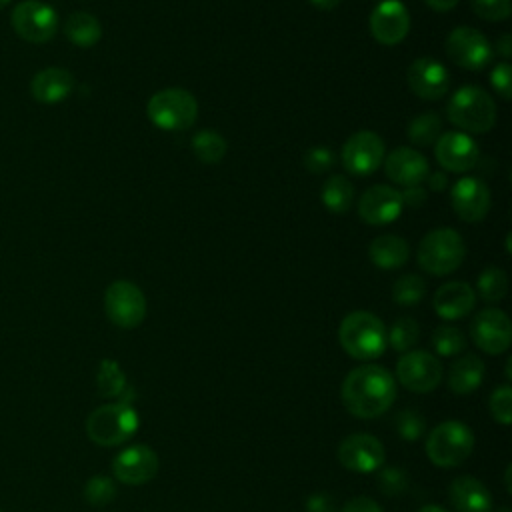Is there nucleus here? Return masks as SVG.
I'll return each mask as SVG.
<instances>
[{"instance_id": "1", "label": "nucleus", "mask_w": 512, "mask_h": 512, "mask_svg": "<svg viewBox=\"0 0 512 512\" xmlns=\"http://www.w3.org/2000/svg\"><path fill=\"white\" fill-rule=\"evenodd\" d=\"M394 400L396 380L378 364H362L350 370L342 382V402L356 418H378Z\"/></svg>"}, {"instance_id": "2", "label": "nucleus", "mask_w": 512, "mask_h": 512, "mask_svg": "<svg viewBox=\"0 0 512 512\" xmlns=\"http://www.w3.org/2000/svg\"><path fill=\"white\" fill-rule=\"evenodd\" d=\"M338 340L344 352L356 360H374L388 346L384 322L366 310H356L344 316L338 328Z\"/></svg>"}, {"instance_id": "3", "label": "nucleus", "mask_w": 512, "mask_h": 512, "mask_svg": "<svg viewBox=\"0 0 512 512\" xmlns=\"http://www.w3.org/2000/svg\"><path fill=\"white\" fill-rule=\"evenodd\" d=\"M448 120L466 134H482L492 130L496 124V104L494 98L480 86L468 84L458 88L446 106Z\"/></svg>"}, {"instance_id": "4", "label": "nucleus", "mask_w": 512, "mask_h": 512, "mask_svg": "<svg viewBox=\"0 0 512 512\" xmlns=\"http://www.w3.org/2000/svg\"><path fill=\"white\" fill-rule=\"evenodd\" d=\"M418 264L432 276H446L460 268L466 258V244L454 228H436L424 234L416 250Z\"/></svg>"}, {"instance_id": "5", "label": "nucleus", "mask_w": 512, "mask_h": 512, "mask_svg": "<svg viewBox=\"0 0 512 512\" xmlns=\"http://www.w3.org/2000/svg\"><path fill=\"white\" fill-rule=\"evenodd\" d=\"M148 120L168 132L188 130L198 118V102L184 88H164L150 96L146 104Z\"/></svg>"}, {"instance_id": "6", "label": "nucleus", "mask_w": 512, "mask_h": 512, "mask_svg": "<svg viewBox=\"0 0 512 512\" xmlns=\"http://www.w3.org/2000/svg\"><path fill=\"white\" fill-rule=\"evenodd\" d=\"M138 428V416L132 404L112 402L96 408L86 418V434L98 446H118L132 438Z\"/></svg>"}, {"instance_id": "7", "label": "nucleus", "mask_w": 512, "mask_h": 512, "mask_svg": "<svg viewBox=\"0 0 512 512\" xmlns=\"http://www.w3.org/2000/svg\"><path fill=\"white\" fill-rule=\"evenodd\" d=\"M474 448L472 430L458 420L440 422L426 438V456L440 468L460 466Z\"/></svg>"}, {"instance_id": "8", "label": "nucleus", "mask_w": 512, "mask_h": 512, "mask_svg": "<svg viewBox=\"0 0 512 512\" xmlns=\"http://www.w3.org/2000/svg\"><path fill=\"white\" fill-rule=\"evenodd\" d=\"M104 310L114 326L130 330L146 318V296L130 280H114L104 292Z\"/></svg>"}, {"instance_id": "9", "label": "nucleus", "mask_w": 512, "mask_h": 512, "mask_svg": "<svg viewBox=\"0 0 512 512\" xmlns=\"http://www.w3.org/2000/svg\"><path fill=\"white\" fill-rule=\"evenodd\" d=\"M14 32L32 44H44L54 38L58 30L56 10L40 0H24L14 6L10 14Z\"/></svg>"}, {"instance_id": "10", "label": "nucleus", "mask_w": 512, "mask_h": 512, "mask_svg": "<svg viewBox=\"0 0 512 512\" xmlns=\"http://www.w3.org/2000/svg\"><path fill=\"white\" fill-rule=\"evenodd\" d=\"M446 54L456 66L476 72L492 62L494 48L480 30L458 26L446 36Z\"/></svg>"}, {"instance_id": "11", "label": "nucleus", "mask_w": 512, "mask_h": 512, "mask_svg": "<svg viewBox=\"0 0 512 512\" xmlns=\"http://www.w3.org/2000/svg\"><path fill=\"white\" fill-rule=\"evenodd\" d=\"M384 140L372 130L354 132L340 150L342 166L354 176L374 174L384 162Z\"/></svg>"}, {"instance_id": "12", "label": "nucleus", "mask_w": 512, "mask_h": 512, "mask_svg": "<svg viewBox=\"0 0 512 512\" xmlns=\"http://www.w3.org/2000/svg\"><path fill=\"white\" fill-rule=\"evenodd\" d=\"M396 378L406 390L426 394L440 384L442 364L426 350L404 352L396 362Z\"/></svg>"}, {"instance_id": "13", "label": "nucleus", "mask_w": 512, "mask_h": 512, "mask_svg": "<svg viewBox=\"0 0 512 512\" xmlns=\"http://www.w3.org/2000/svg\"><path fill=\"white\" fill-rule=\"evenodd\" d=\"M470 336L482 352L492 356L502 354L512 342L510 318L500 308H484L474 316L470 324Z\"/></svg>"}, {"instance_id": "14", "label": "nucleus", "mask_w": 512, "mask_h": 512, "mask_svg": "<svg viewBox=\"0 0 512 512\" xmlns=\"http://www.w3.org/2000/svg\"><path fill=\"white\" fill-rule=\"evenodd\" d=\"M338 462L352 472L358 474H368L374 470H380L384 460H386V452L382 442L372 436V434H350L346 436L338 450H336Z\"/></svg>"}, {"instance_id": "15", "label": "nucleus", "mask_w": 512, "mask_h": 512, "mask_svg": "<svg viewBox=\"0 0 512 512\" xmlns=\"http://www.w3.org/2000/svg\"><path fill=\"white\" fill-rule=\"evenodd\" d=\"M434 156L446 172H468L480 160V146L466 132H444L434 142Z\"/></svg>"}, {"instance_id": "16", "label": "nucleus", "mask_w": 512, "mask_h": 512, "mask_svg": "<svg viewBox=\"0 0 512 512\" xmlns=\"http://www.w3.org/2000/svg\"><path fill=\"white\" fill-rule=\"evenodd\" d=\"M370 34L378 44L396 46L410 30V14L400 0H382L370 12Z\"/></svg>"}, {"instance_id": "17", "label": "nucleus", "mask_w": 512, "mask_h": 512, "mask_svg": "<svg viewBox=\"0 0 512 512\" xmlns=\"http://www.w3.org/2000/svg\"><path fill=\"white\" fill-rule=\"evenodd\" d=\"M406 80L412 94L422 100H440L450 90V74L446 66L430 56L412 60L406 70Z\"/></svg>"}, {"instance_id": "18", "label": "nucleus", "mask_w": 512, "mask_h": 512, "mask_svg": "<svg viewBox=\"0 0 512 512\" xmlns=\"http://www.w3.org/2000/svg\"><path fill=\"white\" fill-rule=\"evenodd\" d=\"M450 206L464 222H480L490 210V188L484 180L464 176L450 188Z\"/></svg>"}, {"instance_id": "19", "label": "nucleus", "mask_w": 512, "mask_h": 512, "mask_svg": "<svg viewBox=\"0 0 512 512\" xmlns=\"http://www.w3.org/2000/svg\"><path fill=\"white\" fill-rule=\"evenodd\" d=\"M400 190L388 184H374L358 200V216L370 226H384L402 214Z\"/></svg>"}, {"instance_id": "20", "label": "nucleus", "mask_w": 512, "mask_h": 512, "mask_svg": "<svg viewBox=\"0 0 512 512\" xmlns=\"http://www.w3.org/2000/svg\"><path fill=\"white\" fill-rule=\"evenodd\" d=\"M112 472H114V478L122 484H130V486L146 484L158 472V456L146 444L124 448L112 460Z\"/></svg>"}, {"instance_id": "21", "label": "nucleus", "mask_w": 512, "mask_h": 512, "mask_svg": "<svg viewBox=\"0 0 512 512\" xmlns=\"http://www.w3.org/2000/svg\"><path fill=\"white\" fill-rule=\"evenodd\" d=\"M384 172L390 182L408 188L426 180L430 166L428 160L410 146H398L384 156Z\"/></svg>"}, {"instance_id": "22", "label": "nucleus", "mask_w": 512, "mask_h": 512, "mask_svg": "<svg viewBox=\"0 0 512 512\" xmlns=\"http://www.w3.org/2000/svg\"><path fill=\"white\" fill-rule=\"evenodd\" d=\"M476 292L470 284L454 280L442 284L432 298L434 312L444 320H460L474 310Z\"/></svg>"}, {"instance_id": "23", "label": "nucleus", "mask_w": 512, "mask_h": 512, "mask_svg": "<svg viewBox=\"0 0 512 512\" xmlns=\"http://www.w3.org/2000/svg\"><path fill=\"white\" fill-rule=\"evenodd\" d=\"M74 90V76L66 68L48 66L34 74L30 94L40 104H58Z\"/></svg>"}, {"instance_id": "24", "label": "nucleus", "mask_w": 512, "mask_h": 512, "mask_svg": "<svg viewBox=\"0 0 512 512\" xmlns=\"http://www.w3.org/2000/svg\"><path fill=\"white\" fill-rule=\"evenodd\" d=\"M448 498L456 512H490L492 494L474 476H458L448 488Z\"/></svg>"}, {"instance_id": "25", "label": "nucleus", "mask_w": 512, "mask_h": 512, "mask_svg": "<svg viewBox=\"0 0 512 512\" xmlns=\"http://www.w3.org/2000/svg\"><path fill=\"white\" fill-rule=\"evenodd\" d=\"M368 256L376 268L396 270L408 262L410 246L396 234H380L370 242Z\"/></svg>"}, {"instance_id": "26", "label": "nucleus", "mask_w": 512, "mask_h": 512, "mask_svg": "<svg viewBox=\"0 0 512 512\" xmlns=\"http://www.w3.org/2000/svg\"><path fill=\"white\" fill-rule=\"evenodd\" d=\"M484 380V362L476 354L460 356L448 370V388L454 394H470Z\"/></svg>"}, {"instance_id": "27", "label": "nucleus", "mask_w": 512, "mask_h": 512, "mask_svg": "<svg viewBox=\"0 0 512 512\" xmlns=\"http://www.w3.org/2000/svg\"><path fill=\"white\" fill-rule=\"evenodd\" d=\"M66 38L80 48H90L100 42L102 26L100 20L88 12H72L64 22Z\"/></svg>"}, {"instance_id": "28", "label": "nucleus", "mask_w": 512, "mask_h": 512, "mask_svg": "<svg viewBox=\"0 0 512 512\" xmlns=\"http://www.w3.org/2000/svg\"><path fill=\"white\" fill-rule=\"evenodd\" d=\"M354 194H356V190H354L352 182H350L346 176H342V174H332V176L324 182V186H322V190H320V200H322V204H324L330 212H334V214H344V212L350 210V206H352V202H354Z\"/></svg>"}, {"instance_id": "29", "label": "nucleus", "mask_w": 512, "mask_h": 512, "mask_svg": "<svg viewBox=\"0 0 512 512\" xmlns=\"http://www.w3.org/2000/svg\"><path fill=\"white\" fill-rule=\"evenodd\" d=\"M192 152L202 164H218L228 150L224 136L216 130H200L192 136Z\"/></svg>"}, {"instance_id": "30", "label": "nucleus", "mask_w": 512, "mask_h": 512, "mask_svg": "<svg viewBox=\"0 0 512 512\" xmlns=\"http://www.w3.org/2000/svg\"><path fill=\"white\" fill-rule=\"evenodd\" d=\"M126 376L116 360L104 358L96 372V388L102 398H120L126 390Z\"/></svg>"}, {"instance_id": "31", "label": "nucleus", "mask_w": 512, "mask_h": 512, "mask_svg": "<svg viewBox=\"0 0 512 512\" xmlns=\"http://www.w3.org/2000/svg\"><path fill=\"white\" fill-rule=\"evenodd\" d=\"M442 134V120L436 112H422L408 124V140L416 146H432Z\"/></svg>"}, {"instance_id": "32", "label": "nucleus", "mask_w": 512, "mask_h": 512, "mask_svg": "<svg viewBox=\"0 0 512 512\" xmlns=\"http://www.w3.org/2000/svg\"><path fill=\"white\" fill-rule=\"evenodd\" d=\"M476 290L484 302H500L508 294V276L502 268L488 266L476 280Z\"/></svg>"}, {"instance_id": "33", "label": "nucleus", "mask_w": 512, "mask_h": 512, "mask_svg": "<svg viewBox=\"0 0 512 512\" xmlns=\"http://www.w3.org/2000/svg\"><path fill=\"white\" fill-rule=\"evenodd\" d=\"M420 336V326L414 318L402 316L394 320L390 330H386V340L396 352H408Z\"/></svg>"}, {"instance_id": "34", "label": "nucleus", "mask_w": 512, "mask_h": 512, "mask_svg": "<svg viewBox=\"0 0 512 512\" xmlns=\"http://www.w3.org/2000/svg\"><path fill=\"white\" fill-rule=\"evenodd\" d=\"M432 348L440 354V356H456L460 352L466 350V336L460 328L450 326V324H442L432 332Z\"/></svg>"}, {"instance_id": "35", "label": "nucleus", "mask_w": 512, "mask_h": 512, "mask_svg": "<svg viewBox=\"0 0 512 512\" xmlns=\"http://www.w3.org/2000/svg\"><path fill=\"white\" fill-rule=\"evenodd\" d=\"M426 294V282L418 274H404L392 286V298L400 306H414Z\"/></svg>"}, {"instance_id": "36", "label": "nucleus", "mask_w": 512, "mask_h": 512, "mask_svg": "<svg viewBox=\"0 0 512 512\" xmlns=\"http://www.w3.org/2000/svg\"><path fill=\"white\" fill-rule=\"evenodd\" d=\"M84 498L92 506H106L116 498V484L108 476H92L84 486Z\"/></svg>"}, {"instance_id": "37", "label": "nucleus", "mask_w": 512, "mask_h": 512, "mask_svg": "<svg viewBox=\"0 0 512 512\" xmlns=\"http://www.w3.org/2000/svg\"><path fill=\"white\" fill-rule=\"evenodd\" d=\"M394 426H396L398 436L408 440V442L418 440L426 432L424 416L418 410H412V408H406V410L398 412V416L394 420Z\"/></svg>"}, {"instance_id": "38", "label": "nucleus", "mask_w": 512, "mask_h": 512, "mask_svg": "<svg viewBox=\"0 0 512 512\" xmlns=\"http://www.w3.org/2000/svg\"><path fill=\"white\" fill-rule=\"evenodd\" d=\"M408 474L402 468L396 466H384L378 474V488L386 496H400L408 490Z\"/></svg>"}, {"instance_id": "39", "label": "nucleus", "mask_w": 512, "mask_h": 512, "mask_svg": "<svg viewBox=\"0 0 512 512\" xmlns=\"http://www.w3.org/2000/svg\"><path fill=\"white\" fill-rule=\"evenodd\" d=\"M472 12L486 22H502L512 14L510 0H470Z\"/></svg>"}, {"instance_id": "40", "label": "nucleus", "mask_w": 512, "mask_h": 512, "mask_svg": "<svg viewBox=\"0 0 512 512\" xmlns=\"http://www.w3.org/2000/svg\"><path fill=\"white\" fill-rule=\"evenodd\" d=\"M490 414L496 422L508 426L512 422V388L502 384L490 394Z\"/></svg>"}, {"instance_id": "41", "label": "nucleus", "mask_w": 512, "mask_h": 512, "mask_svg": "<svg viewBox=\"0 0 512 512\" xmlns=\"http://www.w3.org/2000/svg\"><path fill=\"white\" fill-rule=\"evenodd\" d=\"M302 162L308 172L312 174H324L334 164V152L328 146H312L304 152Z\"/></svg>"}, {"instance_id": "42", "label": "nucleus", "mask_w": 512, "mask_h": 512, "mask_svg": "<svg viewBox=\"0 0 512 512\" xmlns=\"http://www.w3.org/2000/svg\"><path fill=\"white\" fill-rule=\"evenodd\" d=\"M490 84L502 100L512 98V66L508 62H498L490 72Z\"/></svg>"}, {"instance_id": "43", "label": "nucleus", "mask_w": 512, "mask_h": 512, "mask_svg": "<svg viewBox=\"0 0 512 512\" xmlns=\"http://www.w3.org/2000/svg\"><path fill=\"white\" fill-rule=\"evenodd\" d=\"M308 512H336V502L328 492H314L306 500Z\"/></svg>"}, {"instance_id": "44", "label": "nucleus", "mask_w": 512, "mask_h": 512, "mask_svg": "<svg viewBox=\"0 0 512 512\" xmlns=\"http://www.w3.org/2000/svg\"><path fill=\"white\" fill-rule=\"evenodd\" d=\"M340 512H382L380 504L368 496H356V498H350Z\"/></svg>"}, {"instance_id": "45", "label": "nucleus", "mask_w": 512, "mask_h": 512, "mask_svg": "<svg viewBox=\"0 0 512 512\" xmlns=\"http://www.w3.org/2000/svg\"><path fill=\"white\" fill-rule=\"evenodd\" d=\"M400 196H402V206H408V208H420L426 202V190L420 184L404 188Z\"/></svg>"}, {"instance_id": "46", "label": "nucleus", "mask_w": 512, "mask_h": 512, "mask_svg": "<svg viewBox=\"0 0 512 512\" xmlns=\"http://www.w3.org/2000/svg\"><path fill=\"white\" fill-rule=\"evenodd\" d=\"M426 182H428V186H430L432 190H436V192H440V190H444V188L448 186V178H446L444 170L428 172V176H426Z\"/></svg>"}, {"instance_id": "47", "label": "nucleus", "mask_w": 512, "mask_h": 512, "mask_svg": "<svg viewBox=\"0 0 512 512\" xmlns=\"http://www.w3.org/2000/svg\"><path fill=\"white\" fill-rule=\"evenodd\" d=\"M496 52H498L504 60H508V58L512 56V36H510V34H502V36H500V40L496 42Z\"/></svg>"}, {"instance_id": "48", "label": "nucleus", "mask_w": 512, "mask_h": 512, "mask_svg": "<svg viewBox=\"0 0 512 512\" xmlns=\"http://www.w3.org/2000/svg\"><path fill=\"white\" fill-rule=\"evenodd\" d=\"M428 4V8L436 10V12H450L456 8V4L460 0H424Z\"/></svg>"}, {"instance_id": "49", "label": "nucleus", "mask_w": 512, "mask_h": 512, "mask_svg": "<svg viewBox=\"0 0 512 512\" xmlns=\"http://www.w3.org/2000/svg\"><path fill=\"white\" fill-rule=\"evenodd\" d=\"M342 0H310L318 10H334Z\"/></svg>"}, {"instance_id": "50", "label": "nucleus", "mask_w": 512, "mask_h": 512, "mask_svg": "<svg viewBox=\"0 0 512 512\" xmlns=\"http://www.w3.org/2000/svg\"><path fill=\"white\" fill-rule=\"evenodd\" d=\"M418 512H446V510L442 506H436V504H426Z\"/></svg>"}, {"instance_id": "51", "label": "nucleus", "mask_w": 512, "mask_h": 512, "mask_svg": "<svg viewBox=\"0 0 512 512\" xmlns=\"http://www.w3.org/2000/svg\"><path fill=\"white\" fill-rule=\"evenodd\" d=\"M504 478H506V480H504V482H506V490L512 492V486H510V466L506 468V476H504Z\"/></svg>"}, {"instance_id": "52", "label": "nucleus", "mask_w": 512, "mask_h": 512, "mask_svg": "<svg viewBox=\"0 0 512 512\" xmlns=\"http://www.w3.org/2000/svg\"><path fill=\"white\" fill-rule=\"evenodd\" d=\"M510 366H512V358H508V360H506V378H508V380H510V376H512Z\"/></svg>"}, {"instance_id": "53", "label": "nucleus", "mask_w": 512, "mask_h": 512, "mask_svg": "<svg viewBox=\"0 0 512 512\" xmlns=\"http://www.w3.org/2000/svg\"><path fill=\"white\" fill-rule=\"evenodd\" d=\"M10 2H12V0H0V10H2V8H6Z\"/></svg>"}, {"instance_id": "54", "label": "nucleus", "mask_w": 512, "mask_h": 512, "mask_svg": "<svg viewBox=\"0 0 512 512\" xmlns=\"http://www.w3.org/2000/svg\"><path fill=\"white\" fill-rule=\"evenodd\" d=\"M498 512H510V508H508V506H504V508H500Z\"/></svg>"}]
</instances>
